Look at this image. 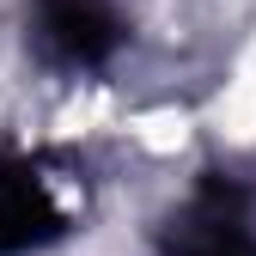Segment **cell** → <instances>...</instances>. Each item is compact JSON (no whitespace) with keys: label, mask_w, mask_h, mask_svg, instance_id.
<instances>
[{"label":"cell","mask_w":256,"mask_h":256,"mask_svg":"<svg viewBox=\"0 0 256 256\" xmlns=\"http://www.w3.org/2000/svg\"><path fill=\"white\" fill-rule=\"evenodd\" d=\"M86 220V171L55 152L0 146V256H30Z\"/></svg>","instance_id":"6da1fadb"},{"label":"cell","mask_w":256,"mask_h":256,"mask_svg":"<svg viewBox=\"0 0 256 256\" xmlns=\"http://www.w3.org/2000/svg\"><path fill=\"white\" fill-rule=\"evenodd\" d=\"M24 43L49 74H104L128 49V18L116 0H30Z\"/></svg>","instance_id":"7a4b0ae2"},{"label":"cell","mask_w":256,"mask_h":256,"mask_svg":"<svg viewBox=\"0 0 256 256\" xmlns=\"http://www.w3.org/2000/svg\"><path fill=\"white\" fill-rule=\"evenodd\" d=\"M158 256H256V196L232 171H208L171 208Z\"/></svg>","instance_id":"3957f363"}]
</instances>
